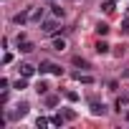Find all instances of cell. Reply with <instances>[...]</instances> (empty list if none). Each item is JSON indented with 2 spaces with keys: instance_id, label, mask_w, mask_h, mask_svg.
Returning a JSON list of instances; mask_svg holds the SVG:
<instances>
[{
  "instance_id": "10",
  "label": "cell",
  "mask_w": 129,
  "mask_h": 129,
  "mask_svg": "<svg viewBox=\"0 0 129 129\" xmlns=\"http://www.w3.org/2000/svg\"><path fill=\"white\" fill-rule=\"evenodd\" d=\"M94 48H96V53H99V56H104V53H109V43H104V41H99V43H96Z\"/></svg>"
},
{
  "instance_id": "19",
  "label": "cell",
  "mask_w": 129,
  "mask_h": 129,
  "mask_svg": "<svg viewBox=\"0 0 129 129\" xmlns=\"http://www.w3.org/2000/svg\"><path fill=\"white\" fill-rule=\"evenodd\" d=\"M66 99H69V101H79V94H76V91H66Z\"/></svg>"
},
{
  "instance_id": "3",
  "label": "cell",
  "mask_w": 129,
  "mask_h": 129,
  "mask_svg": "<svg viewBox=\"0 0 129 129\" xmlns=\"http://www.w3.org/2000/svg\"><path fill=\"white\" fill-rule=\"evenodd\" d=\"M41 30H43L46 36H56V33H61V28H58V23H56V20H46V23L41 25Z\"/></svg>"
},
{
  "instance_id": "20",
  "label": "cell",
  "mask_w": 129,
  "mask_h": 129,
  "mask_svg": "<svg viewBox=\"0 0 129 129\" xmlns=\"http://www.w3.org/2000/svg\"><path fill=\"white\" fill-rule=\"evenodd\" d=\"M121 33H124V36L129 33V18H124V20H121Z\"/></svg>"
},
{
  "instance_id": "4",
  "label": "cell",
  "mask_w": 129,
  "mask_h": 129,
  "mask_svg": "<svg viewBox=\"0 0 129 129\" xmlns=\"http://www.w3.org/2000/svg\"><path fill=\"white\" fill-rule=\"evenodd\" d=\"M13 23H15V25H23V23H30V8H25L23 13H15V15H13Z\"/></svg>"
},
{
  "instance_id": "16",
  "label": "cell",
  "mask_w": 129,
  "mask_h": 129,
  "mask_svg": "<svg viewBox=\"0 0 129 129\" xmlns=\"http://www.w3.org/2000/svg\"><path fill=\"white\" fill-rule=\"evenodd\" d=\"M63 116H66L69 121H74V119H76V111H74V109H66V111H63Z\"/></svg>"
},
{
  "instance_id": "18",
  "label": "cell",
  "mask_w": 129,
  "mask_h": 129,
  "mask_svg": "<svg viewBox=\"0 0 129 129\" xmlns=\"http://www.w3.org/2000/svg\"><path fill=\"white\" fill-rule=\"evenodd\" d=\"M53 15H56V18H63V8H61V5H53Z\"/></svg>"
},
{
  "instance_id": "12",
  "label": "cell",
  "mask_w": 129,
  "mask_h": 129,
  "mask_svg": "<svg viewBox=\"0 0 129 129\" xmlns=\"http://www.w3.org/2000/svg\"><path fill=\"white\" fill-rule=\"evenodd\" d=\"M53 51H66V41H63V38H56V41H53Z\"/></svg>"
},
{
  "instance_id": "14",
  "label": "cell",
  "mask_w": 129,
  "mask_h": 129,
  "mask_svg": "<svg viewBox=\"0 0 129 129\" xmlns=\"http://www.w3.org/2000/svg\"><path fill=\"white\" fill-rule=\"evenodd\" d=\"M74 63H76V66H81V69H89V61H84L81 56H74Z\"/></svg>"
},
{
  "instance_id": "13",
  "label": "cell",
  "mask_w": 129,
  "mask_h": 129,
  "mask_svg": "<svg viewBox=\"0 0 129 129\" xmlns=\"http://www.w3.org/2000/svg\"><path fill=\"white\" fill-rule=\"evenodd\" d=\"M63 121H69V119L63 116V114H56V116L51 119V124H56V126H63Z\"/></svg>"
},
{
  "instance_id": "21",
  "label": "cell",
  "mask_w": 129,
  "mask_h": 129,
  "mask_svg": "<svg viewBox=\"0 0 129 129\" xmlns=\"http://www.w3.org/2000/svg\"><path fill=\"white\" fill-rule=\"evenodd\" d=\"M104 10H106V13L114 10V0H106V3H104Z\"/></svg>"
},
{
  "instance_id": "23",
  "label": "cell",
  "mask_w": 129,
  "mask_h": 129,
  "mask_svg": "<svg viewBox=\"0 0 129 129\" xmlns=\"http://www.w3.org/2000/svg\"><path fill=\"white\" fill-rule=\"evenodd\" d=\"M10 61H13V53H5V56H3V63H5V66H8Z\"/></svg>"
},
{
  "instance_id": "8",
  "label": "cell",
  "mask_w": 129,
  "mask_h": 129,
  "mask_svg": "<svg viewBox=\"0 0 129 129\" xmlns=\"http://www.w3.org/2000/svg\"><path fill=\"white\" fill-rule=\"evenodd\" d=\"M91 114H94V116H104V114H106V106L99 104V101H91Z\"/></svg>"
},
{
  "instance_id": "2",
  "label": "cell",
  "mask_w": 129,
  "mask_h": 129,
  "mask_svg": "<svg viewBox=\"0 0 129 129\" xmlns=\"http://www.w3.org/2000/svg\"><path fill=\"white\" fill-rule=\"evenodd\" d=\"M41 74H53V76H61V74H63V69L58 66V63L43 61V63H41Z\"/></svg>"
},
{
  "instance_id": "5",
  "label": "cell",
  "mask_w": 129,
  "mask_h": 129,
  "mask_svg": "<svg viewBox=\"0 0 129 129\" xmlns=\"http://www.w3.org/2000/svg\"><path fill=\"white\" fill-rule=\"evenodd\" d=\"M116 111H119V114H121V111H124V114L129 111V94H126V96H119V99H116Z\"/></svg>"
},
{
  "instance_id": "15",
  "label": "cell",
  "mask_w": 129,
  "mask_h": 129,
  "mask_svg": "<svg viewBox=\"0 0 129 129\" xmlns=\"http://www.w3.org/2000/svg\"><path fill=\"white\" fill-rule=\"evenodd\" d=\"M96 33H99V36H106V33H109V25H106V23H99V25H96Z\"/></svg>"
},
{
  "instance_id": "24",
  "label": "cell",
  "mask_w": 129,
  "mask_h": 129,
  "mask_svg": "<svg viewBox=\"0 0 129 129\" xmlns=\"http://www.w3.org/2000/svg\"><path fill=\"white\" fill-rule=\"evenodd\" d=\"M124 79H129V69H126V71H124Z\"/></svg>"
},
{
  "instance_id": "9",
  "label": "cell",
  "mask_w": 129,
  "mask_h": 129,
  "mask_svg": "<svg viewBox=\"0 0 129 129\" xmlns=\"http://www.w3.org/2000/svg\"><path fill=\"white\" fill-rule=\"evenodd\" d=\"M18 48H20V53H30L36 46H33L30 41H18Z\"/></svg>"
},
{
  "instance_id": "6",
  "label": "cell",
  "mask_w": 129,
  "mask_h": 129,
  "mask_svg": "<svg viewBox=\"0 0 129 129\" xmlns=\"http://www.w3.org/2000/svg\"><path fill=\"white\" fill-rule=\"evenodd\" d=\"M18 71H20V76L30 79V76L36 74V66H30V63H20V66H18Z\"/></svg>"
},
{
  "instance_id": "25",
  "label": "cell",
  "mask_w": 129,
  "mask_h": 129,
  "mask_svg": "<svg viewBox=\"0 0 129 129\" xmlns=\"http://www.w3.org/2000/svg\"><path fill=\"white\" fill-rule=\"evenodd\" d=\"M114 3H116V0H114Z\"/></svg>"
},
{
  "instance_id": "17",
  "label": "cell",
  "mask_w": 129,
  "mask_h": 129,
  "mask_svg": "<svg viewBox=\"0 0 129 129\" xmlns=\"http://www.w3.org/2000/svg\"><path fill=\"white\" fill-rule=\"evenodd\" d=\"M36 126H38V129H46V126H48V119H43V116H38V121H36Z\"/></svg>"
},
{
  "instance_id": "1",
  "label": "cell",
  "mask_w": 129,
  "mask_h": 129,
  "mask_svg": "<svg viewBox=\"0 0 129 129\" xmlns=\"http://www.w3.org/2000/svg\"><path fill=\"white\" fill-rule=\"evenodd\" d=\"M28 109H30V106H28V104H25V101H20V104H18V106H15V109H13V111H8V114H5V116H8V119H13V121H15V119H23V116H25V114H28Z\"/></svg>"
},
{
  "instance_id": "22",
  "label": "cell",
  "mask_w": 129,
  "mask_h": 129,
  "mask_svg": "<svg viewBox=\"0 0 129 129\" xmlns=\"http://www.w3.org/2000/svg\"><path fill=\"white\" fill-rule=\"evenodd\" d=\"M46 104H48V106H56L58 99H56V96H46Z\"/></svg>"
},
{
  "instance_id": "11",
  "label": "cell",
  "mask_w": 129,
  "mask_h": 129,
  "mask_svg": "<svg viewBox=\"0 0 129 129\" xmlns=\"http://www.w3.org/2000/svg\"><path fill=\"white\" fill-rule=\"evenodd\" d=\"M74 79H76V81H81V84H94V79H91V76H86V74H74Z\"/></svg>"
},
{
  "instance_id": "7",
  "label": "cell",
  "mask_w": 129,
  "mask_h": 129,
  "mask_svg": "<svg viewBox=\"0 0 129 129\" xmlns=\"http://www.w3.org/2000/svg\"><path fill=\"white\" fill-rule=\"evenodd\" d=\"M41 18H43V8L30 5V23H41Z\"/></svg>"
}]
</instances>
